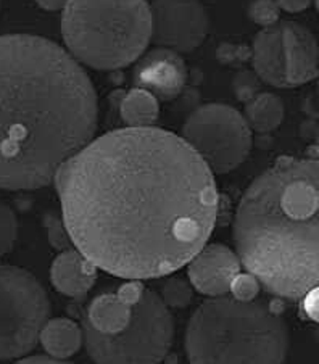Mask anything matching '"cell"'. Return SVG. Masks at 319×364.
I'll return each mask as SVG.
<instances>
[{
  "instance_id": "obj_1",
  "label": "cell",
  "mask_w": 319,
  "mask_h": 364,
  "mask_svg": "<svg viewBox=\"0 0 319 364\" xmlns=\"http://www.w3.org/2000/svg\"><path fill=\"white\" fill-rule=\"evenodd\" d=\"M53 181L71 244L129 281L190 263L218 216L212 169L183 137L152 126L90 141Z\"/></svg>"
},
{
  "instance_id": "obj_2",
  "label": "cell",
  "mask_w": 319,
  "mask_h": 364,
  "mask_svg": "<svg viewBox=\"0 0 319 364\" xmlns=\"http://www.w3.org/2000/svg\"><path fill=\"white\" fill-rule=\"evenodd\" d=\"M97 121L94 84L68 52L39 36H0V189L49 186Z\"/></svg>"
},
{
  "instance_id": "obj_3",
  "label": "cell",
  "mask_w": 319,
  "mask_h": 364,
  "mask_svg": "<svg viewBox=\"0 0 319 364\" xmlns=\"http://www.w3.org/2000/svg\"><path fill=\"white\" fill-rule=\"evenodd\" d=\"M240 264L279 299L319 287V160L281 159L252 182L234 220Z\"/></svg>"
},
{
  "instance_id": "obj_4",
  "label": "cell",
  "mask_w": 319,
  "mask_h": 364,
  "mask_svg": "<svg viewBox=\"0 0 319 364\" xmlns=\"http://www.w3.org/2000/svg\"><path fill=\"white\" fill-rule=\"evenodd\" d=\"M287 350L286 321L255 300L205 301L185 331L190 364H284Z\"/></svg>"
},
{
  "instance_id": "obj_5",
  "label": "cell",
  "mask_w": 319,
  "mask_h": 364,
  "mask_svg": "<svg viewBox=\"0 0 319 364\" xmlns=\"http://www.w3.org/2000/svg\"><path fill=\"white\" fill-rule=\"evenodd\" d=\"M62 34L70 55L95 70H119L139 60L152 41L147 0H68Z\"/></svg>"
},
{
  "instance_id": "obj_6",
  "label": "cell",
  "mask_w": 319,
  "mask_h": 364,
  "mask_svg": "<svg viewBox=\"0 0 319 364\" xmlns=\"http://www.w3.org/2000/svg\"><path fill=\"white\" fill-rule=\"evenodd\" d=\"M82 333L95 364H158L171 348L174 321L161 296L146 289L124 331L105 336L84 321Z\"/></svg>"
},
{
  "instance_id": "obj_7",
  "label": "cell",
  "mask_w": 319,
  "mask_h": 364,
  "mask_svg": "<svg viewBox=\"0 0 319 364\" xmlns=\"http://www.w3.org/2000/svg\"><path fill=\"white\" fill-rule=\"evenodd\" d=\"M50 316L45 289L26 269L0 268V360L28 355Z\"/></svg>"
},
{
  "instance_id": "obj_8",
  "label": "cell",
  "mask_w": 319,
  "mask_h": 364,
  "mask_svg": "<svg viewBox=\"0 0 319 364\" xmlns=\"http://www.w3.org/2000/svg\"><path fill=\"white\" fill-rule=\"evenodd\" d=\"M183 139L218 174L239 168L252 149V129L244 114L222 103L197 108L185 121Z\"/></svg>"
},
{
  "instance_id": "obj_9",
  "label": "cell",
  "mask_w": 319,
  "mask_h": 364,
  "mask_svg": "<svg viewBox=\"0 0 319 364\" xmlns=\"http://www.w3.org/2000/svg\"><path fill=\"white\" fill-rule=\"evenodd\" d=\"M150 18L152 41L174 52H192L210 29L208 14L198 0H153Z\"/></svg>"
},
{
  "instance_id": "obj_10",
  "label": "cell",
  "mask_w": 319,
  "mask_h": 364,
  "mask_svg": "<svg viewBox=\"0 0 319 364\" xmlns=\"http://www.w3.org/2000/svg\"><path fill=\"white\" fill-rule=\"evenodd\" d=\"M134 81L139 89L156 99L173 100L183 92L188 82V66L178 52L155 48L144 55L134 70Z\"/></svg>"
},
{
  "instance_id": "obj_11",
  "label": "cell",
  "mask_w": 319,
  "mask_h": 364,
  "mask_svg": "<svg viewBox=\"0 0 319 364\" xmlns=\"http://www.w3.org/2000/svg\"><path fill=\"white\" fill-rule=\"evenodd\" d=\"M240 259L226 245L213 244L195 255L189 264V279L198 292L210 296H222L231 290V284L240 272Z\"/></svg>"
},
{
  "instance_id": "obj_12",
  "label": "cell",
  "mask_w": 319,
  "mask_h": 364,
  "mask_svg": "<svg viewBox=\"0 0 319 364\" xmlns=\"http://www.w3.org/2000/svg\"><path fill=\"white\" fill-rule=\"evenodd\" d=\"M286 58L287 86H300L315 80L319 71V47L308 28L297 21L279 24Z\"/></svg>"
},
{
  "instance_id": "obj_13",
  "label": "cell",
  "mask_w": 319,
  "mask_h": 364,
  "mask_svg": "<svg viewBox=\"0 0 319 364\" xmlns=\"http://www.w3.org/2000/svg\"><path fill=\"white\" fill-rule=\"evenodd\" d=\"M50 279L60 294L82 299L97 279V268L77 250H65L52 263Z\"/></svg>"
},
{
  "instance_id": "obj_14",
  "label": "cell",
  "mask_w": 319,
  "mask_h": 364,
  "mask_svg": "<svg viewBox=\"0 0 319 364\" xmlns=\"http://www.w3.org/2000/svg\"><path fill=\"white\" fill-rule=\"evenodd\" d=\"M255 75L273 87H288L286 81V58L279 24L263 28L252 48Z\"/></svg>"
},
{
  "instance_id": "obj_15",
  "label": "cell",
  "mask_w": 319,
  "mask_h": 364,
  "mask_svg": "<svg viewBox=\"0 0 319 364\" xmlns=\"http://www.w3.org/2000/svg\"><path fill=\"white\" fill-rule=\"evenodd\" d=\"M132 318V306L117 294H104L89 305L86 323L105 336H117L124 331Z\"/></svg>"
},
{
  "instance_id": "obj_16",
  "label": "cell",
  "mask_w": 319,
  "mask_h": 364,
  "mask_svg": "<svg viewBox=\"0 0 319 364\" xmlns=\"http://www.w3.org/2000/svg\"><path fill=\"white\" fill-rule=\"evenodd\" d=\"M39 341L52 358L65 360V358L73 356L81 348L84 333L75 321L57 318L47 321L40 331Z\"/></svg>"
},
{
  "instance_id": "obj_17",
  "label": "cell",
  "mask_w": 319,
  "mask_h": 364,
  "mask_svg": "<svg viewBox=\"0 0 319 364\" xmlns=\"http://www.w3.org/2000/svg\"><path fill=\"white\" fill-rule=\"evenodd\" d=\"M284 113V103L278 95L261 92L245 102L244 118L250 129L256 132H271L281 126Z\"/></svg>"
},
{
  "instance_id": "obj_18",
  "label": "cell",
  "mask_w": 319,
  "mask_h": 364,
  "mask_svg": "<svg viewBox=\"0 0 319 364\" xmlns=\"http://www.w3.org/2000/svg\"><path fill=\"white\" fill-rule=\"evenodd\" d=\"M121 118L129 127H150L158 119V99L144 89H132L119 107Z\"/></svg>"
},
{
  "instance_id": "obj_19",
  "label": "cell",
  "mask_w": 319,
  "mask_h": 364,
  "mask_svg": "<svg viewBox=\"0 0 319 364\" xmlns=\"http://www.w3.org/2000/svg\"><path fill=\"white\" fill-rule=\"evenodd\" d=\"M18 235V221L13 210L0 202V257L13 248Z\"/></svg>"
},
{
  "instance_id": "obj_20",
  "label": "cell",
  "mask_w": 319,
  "mask_h": 364,
  "mask_svg": "<svg viewBox=\"0 0 319 364\" xmlns=\"http://www.w3.org/2000/svg\"><path fill=\"white\" fill-rule=\"evenodd\" d=\"M252 21L261 28L276 26L281 16V9L276 0H254L249 7Z\"/></svg>"
},
{
  "instance_id": "obj_21",
  "label": "cell",
  "mask_w": 319,
  "mask_h": 364,
  "mask_svg": "<svg viewBox=\"0 0 319 364\" xmlns=\"http://www.w3.org/2000/svg\"><path fill=\"white\" fill-rule=\"evenodd\" d=\"M161 300L166 303V306H173V308L188 306L192 300L190 285L185 281H183V279H170V282L165 284Z\"/></svg>"
},
{
  "instance_id": "obj_22",
  "label": "cell",
  "mask_w": 319,
  "mask_h": 364,
  "mask_svg": "<svg viewBox=\"0 0 319 364\" xmlns=\"http://www.w3.org/2000/svg\"><path fill=\"white\" fill-rule=\"evenodd\" d=\"M260 282L256 281V277H254L252 274H239L234 279L231 284V290L234 299L242 300V301H250L254 300L255 296L260 292Z\"/></svg>"
},
{
  "instance_id": "obj_23",
  "label": "cell",
  "mask_w": 319,
  "mask_h": 364,
  "mask_svg": "<svg viewBox=\"0 0 319 364\" xmlns=\"http://www.w3.org/2000/svg\"><path fill=\"white\" fill-rule=\"evenodd\" d=\"M258 81H260V77L254 75V73H250V71L240 73V75L237 76V80L234 81V89H236L239 99L244 102H249L250 99H254L256 94H260L258 92L260 82Z\"/></svg>"
},
{
  "instance_id": "obj_24",
  "label": "cell",
  "mask_w": 319,
  "mask_h": 364,
  "mask_svg": "<svg viewBox=\"0 0 319 364\" xmlns=\"http://www.w3.org/2000/svg\"><path fill=\"white\" fill-rule=\"evenodd\" d=\"M144 290H146V289H144V285L139 281H131L128 284H124L123 287L118 290L117 295L124 303H128L129 306H134L136 303L141 300Z\"/></svg>"
},
{
  "instance_id": "obj_25",
  "label": "cell",
  "mask_w": 319,
  "mask_h": 364,
  "mask_svg": "<svg viewBox=\"0 0 319 364\" xmlns=\"http://www.w3.org/2000/svg\"><path fill=\"white\" fill-rule=\"evenodd\" d=\"M303 306H305V313L308 314V318L319 323V287L305 295Z\"/></svg>"
},
{
  "instance_id": "obj_26",
  "label": "cell",
  "mask_w": 319,
  "mask_h": 364,
  "mask_svg": "<svg viewBox=\"0 0 319 364\" xmlns=\"http://www.w3.org/2000/svg\"><path fill=\"white\" fill-rule=\"evenodd\" d=\"M313 0H276L281 10H286L288 14H300L311 5Z\"/></svg>"
},
{
  "instance_id": "obj_27",
  "label": "cell",
  "mask_w": 319,
  "mask_h": 364,
  "mask_svg": "<svg viewBox=\"0 0 319 364\" xmlns=\"http://www.w3.org/2000/svg\"><path fill=\"white\" fill-rule=\"evenodd\" d=\"M15 364H71V363L57 360V358H52V356H29Z\"/></svg>"
},
{
  "instance_id": "obj_28",
  "label": "cell",
  "mask_w": 319,
  "mask_h": 364,
  "mask_svg": "<svg viewBox=\"0 0 319 364\" xmlns=\"http://www.w3.org/2000/svg\"><path fill=\"white\" fill-rule=\"evenodd\" d=\"M40 9H44L47 11H57V10H63L65 5L68 4V0H36Z\"/></svg>"
},
{
  "instance_id": "obj_29",
  "label": "cell",
  "mask_w": 319,
  "mask_h": 364,
  "mask_svg": "<svg viewBox=\"0 0 319 364\" xmlns=\"http://www.w3.org/2000/svg\"><path fill=\"white\" fill-rule=\"evenodd\" d=\"M315 338H316V342L319 343V327L315 331Z\"/></svg>"
},
{
  "instance_id": "obj_30",
  "label": "cell",
  "mask_w": 319,
  "mask_h": 364,
  "mask_svg": "<svg viewBox=\"0 0 319 364\" xmlns=\"http://www.w3.org/2000/svg\"><path fill=\"white\" fill-rule=\"evenodd\" d=\"M316 2V9H318V14H319V0H315Z\"/></svg>"
},
{
  "instance_id": "obj_31",
  "label": "cell",
  "mask_w": 319,
  "mask_h": 364,
  "mask_svg": "<svg viewBox=\"0 0 319 364\" xmlns=\"http://www.w3.org/2000/svg\"><path fill=\"white\" fill-rule=\"evenodd\" d=\"M316 142H318V145H319V131H318V134H316Z\"/></svg>"
},
{
  "instance_id": "obj_32",
  "label": "cell",
  "mask_w": 319,
  "mask_h": 364,
  "mask_svg": "<svg viewBox=\"0 0 319 364\" xmlns=\"http://www.w3.org/2000/svg\"><path fill=\"white\" fill-rule=\"evenodd\" d=\"M316 77H318V90H319V71H318V76Z\"/></svg>"
},
{
  "instance_id": "obj_33",
  "label": "cell",
  "mask_w": 319,
  "mask_h": 364,
  "mask_svg": "<svg viewBox=\"0 0 319 364\" xmlns=\"http://www.w3.org/2000/svg\"><path fill=\"white\" fill-rule=\"evenodd\" d=\"M0 5H2V0H0Z\"/></svg>"
}]
</instances>
